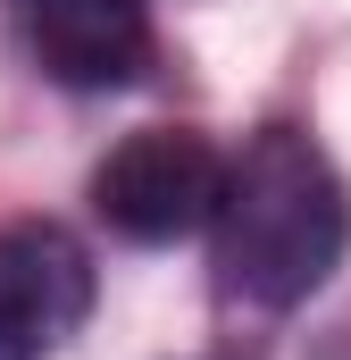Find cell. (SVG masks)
<instances>
[{
  "label": "cell",
  "instance_id": "cell-1",
  "mask_svg": "<svg viewBox=\"0 0 351 360\" xmlns=\"http://www.w3.org/2000/svg\"><path fill=\"white\" fill-rule=\"evenodd\" d=\"M218 285L251 310H301L351 252V193L301 126H260L218 184Z\"/></svg>",
  "mask_w": 351,
  "mask_h": 360
},
{
  "label": "cell",
  "instance_id": "cell-3",
  "mask_svg": "<svg viewBox=\"0 0 351 360\" xmlns=\"http://www.w3.org/2000/svg\"><path fill=\"white\" fill-rule=\"evenodd\" d=\"M92 252L59 218H8L0 226V360H51L92 319Z\"/></svg>",
  "mask_w": 351,
  "mask_h": 360
},
{
  "label": "cell",
  "instance_id": "cell-2",
  "mask_svg": "<svg viewBox=\"0 0 351 360\" xmlns=\"http://www.w3.org/2000/svg\"><path fill=\"white\" fill-rule=\"evenodd\" d=\"M226 160L192 126H143L92 168V218L126 243H184L209 226Z\"/></svg>",
  "mask_w": 351,
  "mask_h": 360
},
{
  "label": "cell",
  "instance_id": "cell-4",
  "mask_svg": "<svg viewBox=\"0 0 351 360\" xmlns=\"http://www.w3.org/2000/svg\"><path fill=\"white\" fill-rule=\"evenodd\" d=\"M17 25L67 92H126L151 68V0H17Z\"/></svg>",
  "mask_w": 351,
  "mask_h": 360
}]
</instances>
